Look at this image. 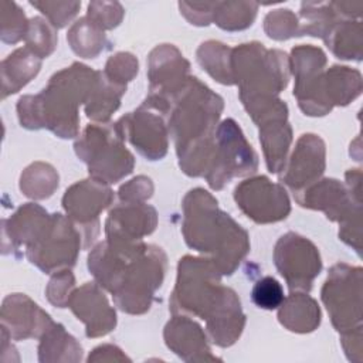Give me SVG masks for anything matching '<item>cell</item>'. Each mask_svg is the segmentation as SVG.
I'll return each instance as SVG.
<instances>
[{
  "label": "cell",
  "instance_id": "cell-1",
  "mask_svg": "<svg viewBox=\"0 0 363 363\" xmlns=\"http://www.w3.org/2000/svg\"><path fill=\"white\" fill-rule=\"evenodd\" d=\"M217 272L220 271L211 259H180L172 311L190 312L206 319L211 340L218 346H230L242 330L244 315L235 294L218 285Z\"/></svg>",
  "mask_w": 363,
  "mask_h": 363
},
{
  "label": "cell",
  "instance_id": "cell-2",
  "mask_svg": "<svg viewBox=\"0 0 363 363\" xmlns=\"http://www.w3.org/2000/svg\"><path fill=\"white\" fill-rule=\"evenodd\" d=\"M183 233L191 248L213 255V264L223 274H231L248 251L247 233L201 189L191 190L184 199Z\"/></svg>",
  "mask_w": 363,
  "mask_h": 363
},
{
  "label": "cell",
  "instance_id": "cell-3",
  "mask_svg": "<svg viewBox=\"0 0 363 363\" xmlns=\"http://www.w3.org/2000/svg\"><path fill=\"white\" fill-rule=\"evenodd\" d=\"M122 135L118 126H88L75 149L79 157L89 166L92 177L102 183H115L132 172L133 157L122 146Z\"/></svg>",
  "mask_w": 363,
  "mask_h": 363
},
{
  "label": "cell",
  "instance_id": "cell-4",
  "mask_svg": "<svg viewBox=\"0 0 363 363\" xmlns=\"http://www.w3.org/2000/svg\"><path fill=\"white\" fill-rule=\"evenodd\" d=\"M257 155L244 139L233 119H227L218 128V145H216L207 180L213 189H221L233 176H244L255 172Z\"/></svg>",
  "mask_w": 363,
  "mask_h": 363
},
{
  "label": "cell",
  "instance_id": "cell-5",
  "mask_svg": "<svg viewBox=\"0 0 363 363\" xmlns=\"http://www.w3.org/2000/svg\"><path fill=\"white\" fill-rule=\"evenodd\" d=\"M360 268L336 265L322 289V299L337 330L353 329L360 325Z\"/></svg>",
  "mask_w": 363,
  "mask_h": 363
},
{
  "label": "cell",
  "instance_id": "cell-6",
  "mask_svg": "<svg viewBox=\"0 0 363 363\" xmlns=\"http://www.w3.org/2000/svg\"><path fill=\"white\" fill-rule=\"evenodd\" d=\"M275 265L286 279L291 291H309L322 262L316 247L298 234L288 233L279 238L274 252Z\"/></svg>",
  "mask_w": 363,
  "mask_h": 363
},
{
  "label": "cell",
  "instance_id": "cell-7",
  "mask_svg": "<svg viewBox=\"0 0 363 363\" xmlns=\"http://www.w3.org/2000/svg\"><path fill=\"white\" fill-rule=\"evenodd\" d=\"M237 206L255 223H274L285 218L289 213V200L279 184L259 176L245 180L235 187Z\"/></svg>",
  "mask_w": 363,
  "mask_h": 363
},
{
  "label": "cell",
  "instance_id": "cell-8",
  "mask_svg": "<svg viewBox=\"0 0 363 363\" xmlns=\"http://www.w3.org/2000/svg\"><path fill=\"white\" fill-rule=\"evenodd\" d=\"M122 138L128 133L129 140L139 149V152L150 160H156L164 156L166 128L160 116L153 112L143 111L140 106L133 115L123 116L116 123Z\"/></svg>",
  "mask_w": 363,
  "mask_h": 363
},
{
  "label": "cell",
  "instance_id": "cell-9",
  "mask_svg": "<svg viewBox=\"0 0 363 363\" xmlns=\"http://www.w3.org/2000/svg\"><path fill=\"white\" fill-rule=\"evenodd\" d=\"M325 169V146L316 135H302L282 180L295 191L311 184Z\"/></svg>",
  "mask_w": 363,
  "mask_h": 363
},
{
  "label": "cell",
  "instance_id": "cell-10",
  "mask_svg": "<svg viewBox=\"0 0 363 363\" xmlns=\"http://www.w3.org/2000/svg\"><path fill=\"white\" fill-rule=\"evenodd\" d=\"M71 309L86 325V336L106 335L115 328L116 316L104 294L92 284L79 288L69 301Z\"/></svg>",
  "mask_w": 363,
  "mask_h": 363
},
{
  "label": "cell",
  "instance_id": "cell-11",
  "mask_svg": "<svg viewBox=\"0 0 363 363\" xmlns=\"http://www.w3.org/2000/svg\"><path fill=\"white\" fill-rule=\"evenodd\" d=\"M1 318L3 325L10 328V336L14 339L38 336L40 330L52 325L50 316L21 294H14L4 299Z\"/></svg>",
  "mask_w": 363,
  "mask_h": 363
},
{
  "label": "cell",
  "instance_id": "cell-12",
  "mask_svg": "<svg viewBox=\"0 0 363 363\" xmlns=\"http://www.w3.org/2000/svg\"><path fill=\"white\" fill-rule=\"evenodd\" d=\"M98 180H84L74 184L64 196V207L77 221L88 223L96 218L112 200V191L101 184Z\"/></svg>",
  "mask_w": 363,
  "mask_h": 363
},
{
  "label": "cell",
  "instance_id": "cell-13",
  "mask_svg": "<svg viewBox=\"0 0 363 363\" xmlns=\"http://www.w3.org/2000/svg\"><path fill=\"white\" fill-rule=\"evenodd\" d=\"M164 339L167 346L184 360L216 359L210 356V347L201 328L184 316L167 323Z\"/></svg>",
  "mask_w": 363,
  "mask_h": 363
},
{
  "label": "cell",
  "instance_id": "cell-14",
  "mask_svg": "<svg viewBox=\"0 0 363 363\" xmlns=\"http://www.w3.org/2000/svg\"><path fill=\"white\" fill-rule=\"evenodd\" d=\"M279 322L294 332H311L320 322V312L316 302L305 295H291L281 303Z\"/></svg>",
  "mask_w": 363,
  "mask_h": 363
},
{
  "label": "cell",
  "instance_id": "cell-15",
  "mask_svg": "<svg viewBox=\"0 0 363 363\" xmlns=\"http://www.w3.org/2000/svg\"><path fill=\"white\" fill-rule=\"evenodd\" d=\"M40 60L28 48H18L3 61V96L17 92L40 69Z\"/></svg>",
  "mask_w": 363,
  "mask_h": 363
},
{
  "label": "cell",
  "instance_id": "cell-16",
  "mask_svg": "<svg viewBox=\"0 0 363 363\" xmlns=\"http://www.w3.org/2000/svg\"><path fill=\"white\" fill-rule=\"evenodd\" d=\"M252 302L262 309H275L284 302V289L272 277H264L255 282L251 291Z\"/></svg>",
  "mask_w": 363,
  "mask_h": 363
},
{
  "label": "cell",
  "instance_id": "cell-17",
  "mask_svg": "<svg viewBox=\"0 0 363 363\" xmlns=\"http://www.w3.org/2000/svg\"><path fill=\"white\" fill-rule=\"evenodd\" d=\"M26 35L27 48H31L40 57H47L55 47V33L41 18L35 17L28 24Z\"/></svg>",
  "mask_w": 363,
  "mask_h": 363
}]
</instances>
